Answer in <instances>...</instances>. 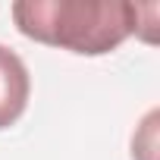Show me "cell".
<instances>
[{"label": "cell", "mask_w": 160, "mask_h": 160, "mask_svg": "<svg viewBox=\"0 0 160 160\" xmlns=\"http://www.w3.org/2000/svg\"><path fill=\"white\" fill-rule=\"evenodd\" d=\"M141 7L129 0H19L13 3L16 28L60 50L101 57L116 50L138 28Z\"/></svg>", "instance_id": "cell-1"}, {"label": "cell", "mask_w": 160, "mask_h": 160, "mask_svg": "<svg viewBox=\"0 0 160 160\" xmlns=\"http://www.w3.org/2000/svg\"><path fill=\"white\" fill-rule=\"evenodd\" d=\"M32 78L22 57L0 44V129H10L28 107Z\"/></svg>", "instance_id": "cell-2"}]
</instances>
